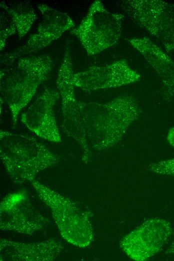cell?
Segmentation results:
<instances>
[{
  "label": "cell",
  "instance_id": "d6986e66",
  "mask_svg": "<svg viewBox=\"0 0 174 261\" xmlns=\"http://www.w3.org/2000/svg\"><path fill=\"white\" fill-rule=\"evenodd\" d=\"M166 253L174 254V240L166 249Z\"/></svg>",
  "mask_w": 174,
  "mask_h": 261
},
{
  "label": "cell",
  "instance_id": "9a60e30c",
  "mask_svg": "<svg viewBox=\"0 0 174 261\" xmlns=\"http://www.w3.org/2000/svg\"><path fill=\"white\" fill-rule=\"evenodd\" d=\"M0 8L4 10L14 21L20 38L29 31L36 19V15L30 4L26 2L6 3L2 2Z\"/></svg>",
  "mask_w": 174,
  "mask_h": 261
},
{
  "label": "cell",
  "instance_id": "8992f818",
  "mask_svg": "<svg viewBox=\"0 0 174 261\" xmlns=\"http://www.w3.org/2000/svg\"><path fill=\"white\" fill-rule=\"evenodd\" d=\"M122 9L158 39L168 52L174 50V4L160 0H124Z\"/></svg>",
  "mask_w": 174,
  "mask_h": 261
},
{
  "label": "cell",
  "instance_id": "5bb4252c",
  "mask_svg": "<svg viewBox=\"0 0 174 261\" xmlns=\"http://www.w3.org/2000/svg\"><path fill=\"white\" fill-rule=\"evenodd\" d=\"M64 248L58 240L24 243L6 239L0 240L1 261H50L56 258Z\"/></svg>",
  "mask_w": 174,
  "mask_h": 261
},
{
  "label": "cell",
  "instance_id": "277c9868",
  "mask_svg": "<svg viewBox=\"0 0 174 261\" xmlns=\"http://www.w3.org/2000/svg\"><path fill=\"white\" fill-rule=\"evenodd\" d=\"M30 183L40 200L50 208L64 239L80 247L88 246L94 239L90 212L38 181Z\"/></svg>",
  "mask_w": 174,
  "mask_h": 261
},
{
  "label": "cell",
  "instance_id": "e0dca14e",
  "mask_svg": "<svg viewBox=\"0 0 174 261\" xmlns=\"http://www.w3.org/2000/svg\"><path fill=\"white\" fill-rule=\"evenodd\" d=\"M148 169L155 173L174 176V158L152 163Z\"/></svg>",
  "mask_w": 174,
  "mask_h": 261
},
{
  "label": "cell",
  "instance_id": "52a82bcc",
  "mask_svg": "<svg viewBox=\"0 0 174 261\" xmlns=\"http://www.w3.org/2000/svg\"><path fill=\"white\" fill-rule=\"evenodd\" d=\"M73 75L70 45L68 42L56 78L62 106V127L67 135L80 144L83 151L82 161L86 163L92 157V152L86 142L80 121L78 100L75 97L72 83Z\"/></svg>",
  "mask_w": 174,
  "mask_h": 261
},
{
  "label": "cell",
  "instance_id": "ba28073f",
  "mask_svg": "<svg viewBox=\"0 0 174 261\" xmlns=\"http://www.w3.org/2000/svg\"><path fill=\"white\" fill-rule=\"evenodd\" d=\"M38 8L42 15V19L36 33L24 45L2 55V64L11 65L25 55L36 52L74 26L73 20L68 14L44 4H38Z\"/></svg>",
  "mask_w": 174,
  "mask_h": 261
},
{
  "label": "cell",
  "instance_id": "7a4b0ae2",
  "mask_svg": "<svg viewBox=\"0 0 174 261\" xmlns=\"http://www.w3.org/2000/svg\"><path fill=\"white\" fill-rule=\"evenodd\" d=\"M0 156L16 184L34 180L40 171L58 162V157L33 137L0 131Z\"/></svg>",
  "mask_w": 174,
  "mask_h": 261
},
{
  "label": "cell",
  "instance_id": "6da1fadb",
  "mask_svg": "<svg viewBox=\"0 0 174 261\" xmlns=\"http://www.w3.org/2000/svg\"><path fill=\"white\" fill-rule=\"evenodd\" d=\"M78 107L88 147L97 151L118 144L140 111L138 100L130 94L118 96L106 103L78 101Z\"/></svg>",
  "mask_w": 174,
  "mask_h": 261
},
{
  "label": "cell",
  "instance_id": "9c48e42d",
  "mask_svg": "<svg viewBox=\"0 0 174 261\" xmlns=\"http://www.w3.org/2000/svg\"><path fill=\"white\" fill-rule=\"evenodd\" d=\"M172 233V225L168 221L150 218L124 237L120 246L130 258L142 261L156 255Z\"/></svg>",
  "mask_w": 174,
  "mask_h": 261
},
{
  "label": "cell",
  "instance_id": "30bf717a",
  "mask_svg": "<svg viewBox=\"0 0 174 261\" xmlns=\"http://www.w3.org/2000/svg\"><path fill=\"white\" fill-rule=\"evenodd\" d=\"M48 220L34 206L24 190L10 193L0 204V228L28 235L42 229Z\"/></svg>",
  "mask_w": 174,
  "mask_h": 261
},
{
  "label": "cell",
  "instance_id": "7c38bea8",
  "mask_svg": "<svg viewBox=\"0 0 174 261\" xmlns=\"http://www.w3.org/2000/svg\"><path fill=\"white\" fill-rule=\"evenodd\" d=\"M60 98L58 91L46 88L22 114V122L40 138L54 143L61 142L54 112V107Z\"/></svg>",
  "mask_w": 174,
  "mask_h": 261
},
{
  "label": "cell",
  "instance_id": "5b68a950",
  "mask_svg": "<svg viewBox=\"0 0 174 261\" xmlns=\"http://www.w3.org/2000/svg\"><path fill=\"white\" fill-rule=\"evenodd\" d=\"M124 18L121 14L109 12L100 1L96 0L71 33L78 38L88 55H96L118 42Z\"/></svg>",
  "mask_w": 174,
  "mask_h": 261
},
{
  "label": "cell",
  "instance_id": "4fadbf2b",
  "mask_svg": "<svg viewBox=\"0 0 174 261\" xmlns=\"http://www.w3.org/2000/svg\"><path fill=\"white\" fill-rule=\"evenodd\" d=\"M127 40L159 75L162 82V98L170 101L174 95V60L146 37H134Z\"/></svg>",
  "mask_w": 174,
  "mask_h": 261
},
{
  "label": "cell",
  "instance_id": "3957f363",
  "mask_svg": "<svg viewBox=\"0 0 174 261\" xmlns=\"http://www.w3.org/2000/svg\"><path fill=\"white\" fill-rule=\"evenodd\" d=\"M16 61L14 67L1 70L0 83L1 99L10 110L14 125L39 85L49 77L53 66L48 55L22 57Z\"/></svg>",
  "mask_w": 174,
  "mask_h": 261
},
{
  "label": "cell",
  "instance_id": "2e32d148",
  "mask_svg": "<svg viewBox=\"0 0 174 261\" xmlns=\"http://www.w3.org/2000/svg\"><path fill=\"white\" fill-rule=\"evenodd\" d=\"M16 26L10 16L3 9L0 11V47H5L6 39L16 33Z\"/></svg>",
  "mask_w": 174,
  "mask_h": 261
},
{
  "label": "cell",
  "instance_id": "ac0fdd59",
  "mask_svg": "<svg viewBox=\"0 0 174 261\" xmlns=\"http://www.w3.org/2000/svg\"><path fill=\"white\" fill-rule=\"evenodd\" d=\"M166 139L170 145L174 148V127L168 130Z\"/></svg>",
  "mask_w": 174,
  "mask_h": 261
},
{
  "label": "cell",
  "instance_id": "8fae6325",
  "mask_svg": "<svg viewBox=\"0 0 174 261\" xmlns=\"http://www.w3.org/2000/svg\"><path fill=\"white\" fill-rule=\"evenodd\" d=\"M140 79V75L130 68L126 60H120L104 66H93L74 74L72 83L90 91L120 87Z\"/></svg>",
  "mask_w": 174,
  "mask_h": 261
}]
</instances>
